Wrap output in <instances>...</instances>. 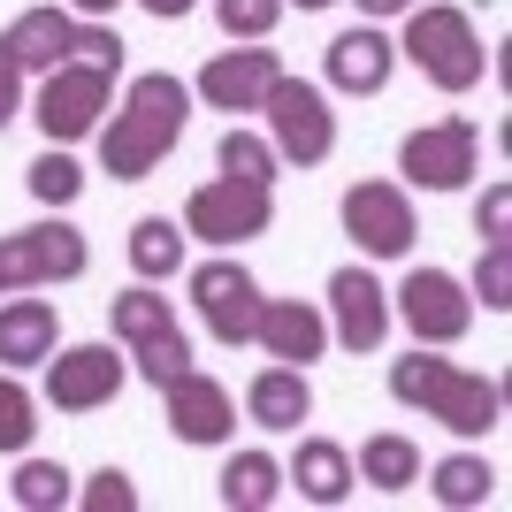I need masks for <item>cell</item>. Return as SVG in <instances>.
Segmentation results:
<instances>
[{"label":"cell","instance_id":"6da1fadb","mask_svg":"<svg viewBox=\"0 0 512 512\" xmlns=\"http://www.w3.org/2000/svg\"><path fill=\"white\" fill-rule=\"evenodd\" d=\"M184 130H192V85L169 77V69H146V77L123 92V107L100 115V130H92V138H100V169L115 176V184H138V176H153L184 146Z\"/></svg>","mask_w":512,"mask_h":512},{"label":"cell","instance_id":"7a4b0ae2","mask_svg":"<svg viewBox=\"0 0 512 512\" xmlns=\"http://www.w3.org/2000/svg\"><path fill=\"white\" fill-rule=\"evenodd\" d=\"M390 398L413 406L421 421L451 428V436H490V428L505 421V390H497L490 375L459 367V360H436L428 344H413V360L390 367Z\"/></svg>","mask_w":512,"mask_h":512},{"label":"cell","instance_id":"3957f363","mask_svg":"<svg viewBox=\"0 0 512 512\" xmlns=\"http://www.w3.org/2000/svg\"><path fill=\"white\" fill-rule=\"evenodd\" d=\"M413 69H421L436 92H474L490 77V54H482V31H474L467 8H451V0H413L406 8V39H398Z\"/></svg>","mask_w":512,"mask_h":512},{"label":"cell","instance_id":"277c9868","mask_svg":"<svg viewBox=\"0 0 512 512\" xmlns=\"http://www.w3.org/2000/svg\"><path fill=\"white\" fill-rule=\"evenodd\" d=\"M92 268V245L77 222H31V230L0 237V299L8 291H39V283H77Z\"/></svg>","mask_w":512,"mask_h":512},{"label":"cell","instance_id":"5b68a950","mask_svg":"<svg viewBox=\"0 0 512 512\" xmlns=\"http://www.w3.org/2000/svg\"><path fill=\"white\" fill-rule=\"evenodd\" d=\"M260 115H268V146H276V161L321 169V161L337 153V115H329V92L306 85V77H276V85H268V100H260Z\"/></svg>","mask_w":512,"mask_h":512},{"label":"cell","instance_id":"8992f818","mask_svg":"<svg viewBox=\"0 0 512 512\" xmlns=\"http://www.w3.org/2000/svg\"><path fill=\"white\" fill-rule=\"evenodd\" d=\"M115 100V69H92V62H54L39 85V107H31V123L46 130V146H77L92 138Z\"/></svg>","mask_w":512,"mask_h":512},{"label":"cell","instance_id":"52a82bcc","mask_svg":"<svg viewBox=\"0 0 512 512\" xmlns=\"http://www.w3.org/2000/svg\"><path fill=\"white\" fill-rule=\"evenodd\" d=\"M276 222V192L268 184H245V176H214V184H199L192 199H184V237H207V245H245V237H260Z\"/></svg>","mask_w":512,"mask_h":512},{"label":"cell","instance_id":"ba28073f","mask_svg":"<svg viewBox=\"0 0 512 512\" xmlns=\"http://www.w3.org/2000/svg\"><path fill=\"white\" fill-rule=\"evenodd\" d=\"M390 314L406 321L413 344H428V352H444V344H459L474 329V299L451 268H413V276L390 291Z\"/></svg>","mask_w":512,"mask_h":512},{"label":"cell","instance_id":"9c48e42d","mask_svg":"<svg viewBox=\"0 0 512 512\" xmlns=\"http://www.w3.org/2000/svg\"><path fill=\"white\" fill-rule=\"evenodd\" d=\"M474 161H482V130H474L467 115L421 123V130H406V146H398V169H406V184H421V192H459L474 176Z\"/></svg>","mask_w":512,"mask_h":512},{"label":"cell","instance_id":"30bf717a","mask_svg":"<svg viewBox=\"0 0 512 512\" xmlns=\"http://www.w3.org/2000/svg\"><path fill=\"white\" fill-rule=\"evenodd\" d=\"M344 237L360 245L367 260H406L413 253V237H421V222H413V199H406V184H352L344 192Z\"/></svg>","mask_w":512,"mask_h":512},{"label":"cell","instance_id":"8fae6325","mask_svg":"<svg viewBox=\"0 0 512 512\" xmlns=\"http://www.w3.org/2000/svg\"><path fill=\"white\" fill-rule=\"evenodd\" d=\"M130 383V360L115 344H54V360H46V406L54 413H100L115 406V390Z\"/></svg>","mask_w":512,"mask_h":512},{"label":"cell","instance_id":"7c38bea8","mask_svg":"<svg viewBox=\"0 0 512 512\" xmlns=\"http://www.w3.org/2000/svg\"><path fill=\"white\" fill-rule=\"evenodd\" d=\"M192 306L207 314L214 344H253V314H260V283L245 260H199L192 268Z\"/></svg>","mask_w":512,"mask_h":512},{"label":"cell","instance_id":"4fadbf2b","mask_svg":"<svg viewBox=\"0 0 512 512\" xmlns=\"http://www.w3.org/2000/svg\"><path fill=\"white\" fill-rule=\"evenodd\" d=\"M283 77V62L268 54V39L253 46H230V54H214L207 69H199L192 100H207L214 115H260V100H268V85Z\"/></svg>","mask_w":512,"mask_h":512},{"label":"cell","instance_id":"5bb4252c","mask_svg":"<svg viewBox=\"0 0 512 512\" xmlns=\"http://www.w3.org/2000/svg\"><path fill=\"white\" fill-rule=\"evenodd\" d=\"M329 337L344 352H383L390 337V291L367 268H337L329 276Z\"/></svg>","mask_w":512,"mask_h":512},{"label":"cell","instance_id":"9a60e30c","mask_svg":"<svg viewBox=\"0 0 512 512\" xmlns=\"http://www.w3.org/2000/svg\"><path fill=\"white\" fill-rule=\"evenodd\" d=\"M161 398H169V436H176V444H199V451H207V444H230V436H237L230 390L214 383V375H199V367H184Z\"/></svg>","mask_w":512,"mask_h":512},{"label":"cell","instance_id":"2e32d148","mask_svg":"<svg viewBox=\"0 0 512 512\" xmlns=\"http://www.w3.org/2000/svg\"><path fill=\"white\" fill-rule=\"evenodd\" d=\"M253 344L283 367H314L321 352H329V314H321L314 299H260Z\"/></svg>","mask_w":512,"mask_h":512},{"label":"cell","instance_id":"e0dca14e","mask_svg":"<svg viewBox=\"0 0 512 512\" xmlns=\"http://www.w3.org/2000/svg\"><path fill=\"white\" fill-rule=\"evenodd\" d=\"M329 85L337 92H360V100H375V92L390 85V69H398V39H390L383 23H352V31H337L329 39Z\"/></svg>","mask_w":512,"mask_h":512},{"label":"cell","instance_id":"ac0fdd59","mask_svg":"<svg viewBox=\"0 0 512 512\" xmlns=\"http://www.w3.org/2000/svg\"><path fill=\"white\" fill-rule=\"evenodd\" d=\"M54 344H62V314H54V299H23V291H8L0 299V367H46L54 360Z\"/></svg>","mask_w":512,"mask_h":512},{"label":"cell","instance_id":"d6986e66","mask_svg":"<svg viewBox=\"0 0 512 512\" xmlns=\"http://www.w3.org/2000/svg\"><path fill=\"white\" fill-rule=\"evenodd\" d=\"M245 413H253V428H268V436H283V428H299L306 413H314V383H306V367H260L253 383H245Z\"/></svg>","mask_w":512,"mask_h":512},{"label":"cell","instance_id":"ffe728a7","mask_svg":"<svg viewBox=\"0 0 512 512\" xmlns=\"http://www.w3.org/2000/svg\"><path fill=\"white\" fill-rule=\"evenodd\" d=\"M283 482H299L306 505H344L360 474H352V451H344V444H329V436H306L299 459L283 467Z\"/></svg>","mask_w":512,"mask_h":512},{"label":"cell","instance_id":"44dd1931","mask_svg":"<svg viewBox=\"0 0 512 512\" xmlns=\"http://www.w3.org/2000/svg\"><path fill=\"white\" fill-rule=\"evenodd\" d=\"M69 31H77V16H69V8H23L0 39H8V54L23 62V77H31V69L46 77L54 62H69Z\"/></svg>","mask_w":512,"mask_h":512},{"label":"cell","instance_id":"7402d4cb","mask_svg":"<svg viewBox=\"0 0 512 512\" xmlns=\"http://www.w3.org/2000/svg\"><path fill=\"white\" fill-rule=\"evenodd\" d=\"M428 497H436L444 512L490 505V497H497V467L482 459V451H451V459H436V467H428Z\"/></svg>","mask_w":512,"mask_h":512},{"label":"cell","instance_id":"603a6c76","mask_svg":"<svg viewBox=\"0 0 512 512\" xmlns=\"http://www.w3.org/2000/svg\"><path fill=\"white\" fill-rule=\"evenodd\" d=\"M222 505L230 512H268L283 497V459H268V451H237L230 467H222Z\"/></svg>","mask_w":512,"mask_h":512},{"label":"cell","instance_id":"cb8c5ba5","mask_svg":"<svg viewBox=\"0 0 512 512\" xmlns=\"http://www.w3.org/2000/svg\"><path fill=\"white\" fill-rule=\"evenodd\" d=\"M352 474H360V482H375L383 497H398V490H413V482H421V444L383 428V436H367V444H360V467H352Z\"/></svg>","mask_w":512,"mask_h":512},{"label":"cell","instance_id":"d4e9b609","mask_svg":"<svg viewBox=\"0 0 512 512\" xmlns=\"http://www.w3.org/2000/svg\"><path fill=\"white\" fill-rule=\"evenodd\" d=\"M107 321H115V337L123 344H146V337H169L176 329V299H161L153 283H130L107 299Z\"/></svg>","mask_w":512,"mask_h":512},{"label":"cell","instance_id":"484cf974","mask_svg":"<svg viewBox=\"0 0 512 512\" xmlns=\"http://www.w3.org/2000/svg\"><path fill=\"white\" fill-rule=\"evenodd\" d=\"M130 268H138V283H169L184 268V237H176L169 214H138L130 222Z\"/></svg>","mask_w":512,"mask_h":512},{"label":"cell","instance_id":"4316f807","mask_svg":"<svg viewBox=\"0 0 512 512\" xmlns=\"http://www.w3.org/2000/svg\"><path fill=\"white\" fill-rule=\"evenodd\" d=\"M8 497H16L23 512H62L69 497H77V474H69L62 459H23L16 482H8Z\"/></svg>","mask_w":512,"mask_h":512},{"label":"cell","instance_id":"83f0119b","mask_svg":"<svg viewBox=\"0 0 512 512\" xmlns=\"http://www.w3.org/2000/svg\"><path fill=\"white\" fill-rule=\"evenodd\" d=\"M214 161H222V176H245V184H276V146L260 138V130H222V146H214Z\"/></svg>","mask_w":512,"mask_h":512},{"label":"cell","instance_id":"f1b7e54d","mask_svg":"<svg viewBox=\"0 0 512 512\" xmlns=\"http://www.w3.org/2000/svg\"><path fill=\"white\" fill-rule=\"evenodd\" d=\"M23 184H31V199H39V207H69V199L85 192V169H77L62 146H46L39 161L23 169Z\"/></svg>","mask_w":512,"mask_h":512},{"label":"cell","instance_id":"f546056e","mask_svg":"<svg viewBox=\"0 0 512 512\" xmlns=\"http://www.w3.org/2000/svg\"><path fill=\"white\" fill-rule=\"evenodd\" d=\"M130 367L146 375L153 390H169L184 367H192V337L184 329H169V337H146V344H130Z\"/></svg>","mask_w":512,"mask_h":512},{"label":"cell","instance_id":"4dcf8cb0","mask_svg":"<svg viewBox=\"0 0 512 512\" xmlns=\"http://www.w3.org/2000/svg\"><path fill=\"white\" fill-rule=\"evenodd\" d=\"M283 8H291V0H214V23L230 31V46H253L283 23Z\"/></svg>","mask_w":512,"mask_h":512},{"label":"cell","instance_id":"1f68e13d","mask_svg":"<svg viewBox=\"0 0 512 512\" xmlns=\"http://www.w3.org/2000/svg\"><path fill=\"white\" fill-rule=\"evenodd\" d=\"M39 398L16 383V367H0V451H31V436H39Z\"/></svg>","mask_w":512,"mask_h":512},{"label":"cell","instance_id":"d6a6232c","mask_svg":"<svg viewBox=\"0 0 512 512\" xmlns=\"http://www.w3.org/2000/svg\"><path fill=\"white\" fill-rule=\"evenodd\" d=\"M474 299H482V314H505L512 306V245L505 237L482 245V260H474Z\"/></svg>","mask_w":512,"mask_h":512},{"label":"cell","instance_id":"836d02e7","mask_svg":"<svg viewBox=\"0 0 512 512\" xmlns=\"http://www.w3.org/2000/svg\"><path fill=\"white\" fill-rule=\"evenodd\" d=\"M69 505H85V512H138V482H130L123 467H100Z\"/></svg>","mask_w":512,"mask_h":512},{"label":"cell","instance_id":"e575fe53","mask_svg":"<svg viewBox=\"0 0 512 512\" xmlns=\"http://www.w3.org/2000/svg\"><path fill=\"white\" fill-rule=\"evenodd\" d=\"M69 62H92V69H123V39L107 23H77L69 31Z\"/></svg>","mask_w":512,"mask_h":512},{"label":"cell","instance_id":"d590c367","mask_svg":"<svg viewBox=\"0 0 512 512\" xmlns=\"http://www.w3.org/2000/svg\"><path fill=\"white\" fill-rule=\"evenodd\" d=\"M474 230H482V245H497V237L512 245V184H505V176L482 192V207H474Z\"/></svg>","mask_w":512,"mask_h":512},{"label":"cell","instance_id":"8d00e7d4","mask_svg":"<svg viewBox=\"0 0 512 512\" xmlns=\"http://www.w3.org/2000/svg\"><path fill=\"white\" fill-rule=\"evenodd\" d=\"M23 115V62L8 54V39H0V130Z\"/></svg>","mask_w":512,"mask_h":512},{"label":"cell","instance_id":"74e56055","mask_svg":"<svg viewBox=\"0 0 512 512\" xmlns=\"http://www.w3.org/2000/svg\"><path fill=\"white\" fill-rule=\"evenodd\" d=\"M138 8H146V16H161V23H184V16H192V0H138Z\"/></svg>","mask_w":512,"mask_h":512},{"label":"cell","instance_id":"f35d334b","mask_svg":"<svg viewBox=\"0 0 512 512\" xmlns=\"http://www.w3.org/2000/svg\"><path fill=\"white\" fill-rule=\"evenodd\" d=\"M406 8H413V0H360L367 23H390V16H406Z\"/></svg>","mask_w":512,"mask_h":512},{"label":"cell","instance_id":"ab89813d","mask_svg":"<svg viewBox=\"0 0 512 512\" xmlns=\"http://www.w3.org/2000/svg\"><path fill=\"white\" fill-rule=\"evenodd\" d=\"M69 16H85V23H100V16H115V0H69Z\"/></svg>","mask_w":512,"mask_h":512},{"label":"cell","instance_id":"60d3db41","mask_svg":"<svg viewBox=\"0 0 512 512\" xmlns=\"http://www.w3.org/2000/svg\"><path fill=\"white\" fill-rule=\"evenodd\" d=\"M299 8H329V0H299Z\"/></svg>","mask_w":512,"mask_h":512}]
</instances>
